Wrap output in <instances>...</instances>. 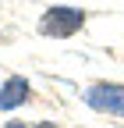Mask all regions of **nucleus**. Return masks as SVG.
<instances>
[{
  "mask_svg": "<svg viewBox=\"0 0 124 128\" xmlns=\"http://www.w3.org/2000/svg\"><path fill=\"white\" fill-rule=\"evenodd\" d=\"M82 25H85V11L67 7V4L50 7V11L39 18V32H43V36H50V39H67V36H74Z\"/></svg>",
  "mask_w": 124,
  "mask_h": 128,
  "instance_id": "f257e3e1",
  "label": "nucleus"
},
{
  "mask_svg": "<svg viewBox=\"0 0 124 128\" xmlns=\"http://www.w3.org/2000/svg\"><path fill=\"white\" fill-rule=\"evenodd\" d=\"M85 103L96 107V110H103V114L124 118V86H114V82L89 86V89H85Z\"/></svg>",
  "mask_w": 124,
  "mask_h": 128,
  "instance_id": "f03ea898",
  "label": "nucleus"
},
{
  "mask_svg": "<svg viewBox=\"0 0 124 128\" xmlns=\"http://www.w3.org/2000/svg\"><path fill=\"white\" fill-rule=\"evenodd\" d=\"M28 100V82L25 78H7L4 86H0V110H14V107H21Z\"/></svg>",
  "mask_w": 124,
  "mask_h": 128,
  "instance_id": "7ed1b4c3",
  "label": "nucleus"
},
{
  "mask_svg": "<svg viewBox=\"0 0 124 128\" xmlns=\"http://www.w3.org/2000/svg\"><path fill=\"white\" fill-rule=\"evenodd\" d=\"M7 128H25V124H18V121H14V124H7Z\"/></svg>",
  "mask_w": 124,
  "mask_h": 128,
  "instance_id": "20e7f679",
  "label": "nucleus"
}]
</instances>
